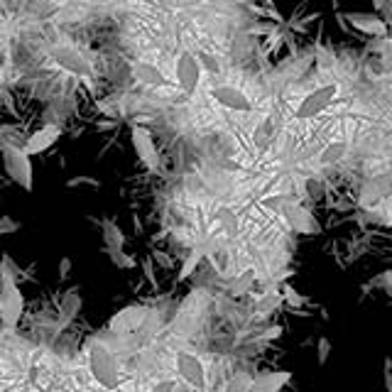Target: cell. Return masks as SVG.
I'll list each match as a JSON object with an SVG mask.
<instances>
[{"label": "cell", "mask_w": 392, "mask_h": 392, "mask_svg": "<svg viewBox=\"0 0 392 392\" xmlns=\"http://www.w3.org/2000/svg\"><path fill=\"white\" fill-rule=\"evenodd\" d=\"M86 368L91 373V378L96 380L101 388L113 390L125 380L123 368L118 363L115 349L106 344L103 339H91L86 346Z\"/></svg>", "instance_id": "cell-1"}, {"label": "cell", "mask_w": 392, "mask_h": 392, "mask_svg": "<svg viewBox=\"0 0 392 392\" xmlns=\"http://www.w3.org/2000/svg\"><path fill=\"white\" fill-rule=\"evenodd\" d=\"M3 167L10 179L25 191H32L35 184V169H32V157L18 145L3 147Z\"/></svg>", "instance_id": "cell-2"}, {"label": "cell", "mask_w": 392, "mask_h": 392, "mask_svg": "<svg viewBox=\"0 0 392 392\" xmlns=\"http://www.w3.org/2000/svg\"><path fill=\"white\" fill-rule=\"evenodd\" d=\"M25 312V295L13 280H0V324L5 329H15Z\"/></svg>", "instance_id": "cell-3"}, {"label": "cell", "mask_w": 392, "mask_h": 392, "mask_svg": "<svg viewBox=\"0 0 392 392\" xmlns=\"http://www.w3.org/2000/svg\"><path fill=\"white\" fill-rule=\"evenodd\" d=\"M339 91H341L339 84H324V86H319L317 91L307 93L295 110V118L297 120H312V118H317V115H322L324 110L336 101Z\"/></svg>", "instance_id": "cell-4"}, {"label": "cell", "mask_w": 392, "mask_h": 392, "mask_svg": "<svg viewBox=\"0 0 392 392\" xmlns=\"http://www.w3.org/2000/svg\"><path fill=\"white\" fill-rule=\"evenodd\" d=\"M130 145H132V150H135L137 159L145 164V169L159 172V167H162V157H159V150L152 140V132L147 130L145 125H137V123L132 125L130 128Z\"/></svg>", "instance_id": "cell-5"}, {"label": "cell", "mask_w": 392, "mask_h": 392, "mask_svg": "<svg viewBox=\"0 0 392 392\" xmlns=\"http://www.w3.org/2000/svg\"><path fill=\"white\" fill-rule=\"evenodd\" d=\"M174 371L184 380L186 385L196 390H203L208 383V375H206V366L201 363V358L194 356L189 351H176L174 353Z\"/></svg>", "instance_id": "cell-6"}, {"label": "cell", "mask_w": 392, "mask_h": 392, "mask_svg": "<svg viewBox=\"0 0 392 392\" xmlns=\"http://www.w3.org/2000/svg\"><path fill=\"white\" fill-rule=\"evenodd\" d=\"M150 317V309L145 304H130L120 312H115L108 322V331L110 334H118V336H125V334H132V331L142 329Z\"/></svg>", "instance_id": "cell-7"}, {"label": "cell", "mask_w": 392, "mask_h": 392, "mask_svg": "<svg viewBox=\"0 0 392 392\" xmlns=\"http://www.w3.org/2000/svg\"><path fill=\"white\" fill-rule=\"evenodd\" d=\"M176 86L181 93H194L198 81H201V66H198L194 52H181L176 59V71H174Z\"/></svg>", "instance_id": "cell-8"}, {"label": "cell", "mask_w": 392, "mask_h": 392, "mask_svg": "<svg viewBox=\"0 0 392 392\" xmlns=\"http://www.w3.org/2000/svg\"><path fill=\"white\" fill-rule=\"evenodd\" d=\"M282 213L287 218V223L297 231V233H304V235H319L322 233V226L319 221L314 218V213L304 208L302 203H295V201H287L282 206Z\"/></svg>", "instance_id": "cell-9"}, {"label": "cell", "mask_w": 392, "mask_h": 392, "mask_svg": "<svg viewBox=\"0 0 392 392\" xmlns=\"http://www.w3.org/2000/svg\"><path fill=\"white\" fill-rule=\"evenodd\" d=\"M211 98L218 106L235 110V113H248V110L253 108V101L245 96V91L233 84H216L211 88Z\"/></svg>", "instance_id": "cell-10"}, {"label": "cell", "mask_w": 392, "mask_h": 392, "mask_svg": "<svg viewBox=\"0 0 392 392\" xmlns=\"http://www.w3.org/2000/svg\"><path fill=\"white\" fill-rule=\"evenodd\" d=\"M341 18H344L346 25H351L353 30H358L361 35H371V37L388 35V22L380 18L378 13H344Z\"/></svg>", "instance_id": "cell-11"}, {"label": "cell", "mask_w": 392, "mask_h": 392, "mask_svg": "<svg viewBox=\"0 0 392 392\" xmlns=\"http://www.w3.org/2000/svg\"><path fill=\"white\" fill-rule=\"evenodd\" d=\"M59 137H62V128H59V125H52V123L42 125V128H37L30 137H27L22 150L30 154V157L32 154H42L47 150H52V147L59 142Z\"/></svg>", "instance_id": "cell-12"}, {"label": "cell", "mask_w": 392, "mask_h": 392, "mask_svg": "<svg viewBox=\"0 0 392 392\" xmlns=\"http://www.w3.org/2000/svg\"><path fill=\"white\" fill-rule=\"evenodd\" d=\"M54 62L59 66H64L66 71H74V74H88L91 71V64L88 59L84 57V52L76 47H57L52 52Z\"/></svg>", "instance_id": "cell-13"}, {"label": "cell", "mask_w": 392, "mask_h": 392, "mask_svg": "<svg viewBox=\"0 0 392 392\" xmlns=\"http://www.w3.org/2000/svg\"><path fill=\"white\" fill-rule=\"evenodd\" d=\"M292 380L290 371H270V373H260L255 378H250L248 383V392H280L287 383Z\"/></svg>", "instance_id": "cell-14"}, {"label": "cell", "mask_w": 392, "mask_h": 392, "mask_svg": "<svg viewBox=\"0 0 392 392\" xmlns=\"http://www.w3.org/2000/svg\"><path fill=\"white\" fill-rule=\"evenodd\" d=\"M132 79L142 86H164L167 84V76L162 74V69L150 64V62H145V59L132 62Z\"/></svg>", "instance_id": "cell-15"}, {"label": "cell", "mask_w": 392, "mask_h": 392, "mask_svg": "<svg viewBox=\"0 0 392 392\" xmlns=\"http://www.w3.org/2000/svg\"><path fill=\"white\" fill-rule=\"evenodd\" d=\"M101 235H103V245L106 250H118V248H125V233L115 221H103L101 223Z\"/></svg>", "instance_id": "cell-16"}, {"label": "cell", "mask_w": 392, "mask_h": 392, "mask_svg": "<svg viewBox=\"0 0 392 392\" xmlns=\"http://www.w3.org/2000/svg\"><path fill=\"white\" fill-rule=\"evenodd\" d=\"M81 304H84V300H81L79 287H71L69 292H64L62 304H59V312H62L64 324H69L71 319H76V314L81 312Z\"/></svg>", "instance_id": "cell-17"}, {"label": "cell", "mask_w": 392, "mask_h": 392, "mask_svg": "<svg viewBox=\"0 0 392 392\" xmlns=\"http://www.w3.org/2000/svg\"><path fill=\"white\" fill-rule=\"evenodd\" d=\"M277 120L275 118H263L260 125L255 128V132H253V142H255V147H260V150H265V147L272 145L275 135H277Z\"/></svg>", "instance_id": "cell-18"}, {"label": "cell", "mask_w": 392, "mask_h": 392, "mask_svg": "<svg viewBox=\"0 0 392 392\" xmlns=\"http://www.w3.org/2000/svg\"><path fill=\"white\" fill-rule=\"evenodd\" d=\"M206 258V245H198L194 248V250L186 255V260L181 263V267H179V272H176V282H184V280H189L191 275L196 272V267L201 265V260Z\"/></svg>", "instance_id": "cell-19"}, {"label": "cell", "mask_w": 392, "mask_h": 392, "mask_svg": "<svg viewBox=\"0 0 392 392\" xmlns=\"http://www.w3.org/2000/svg\"><path fill=\"white\" fill-rule=\"evenodd\" d=\"M282 300H285L287 304H290L292 309H295L297 314H304V312H302V309H304V307L309 304L307 297L302 295V292H297L292 285H282Z\"/></svg>", "instance_id": "cell-20"}, {"label": "cell", "mask_w": 392, "mask_h": 392, "mask_svg": "<svg viewBox=\"0 0 392 392\" xmlns=\"http://www.w3.org/2000/svg\"><path fill=\"white\" fill-rule=\"evenodd\" d=\"M0 280H13V282H18V285L22 280V270L15 265V260L8 255V253L0 258Z\"/></svg>", "instance_id": "cell-21"}, {"label": "cell", "mask_w": 392, "mask_h": 392, "mask_svg": "<svg viewBox=\"0 0 392 392\" xmlns=\"http://www.w3.org/2000/svg\"><path fill=\"white\" fill-rule=\"evenodd\" d=\"M106 255L118 270H135L137 267V260L125 253V248H118V250H106Z\"/></svg>", "instance_id": "cell-22"}, {"label": "cell", "mask_w": 392, "mask_h": 392, "mask_svg": "<svg viewBox=\"0 0 392 392\" xmlns=\"http://www.w3.org/2000/svg\"><path fill=\"white\" fill-rule=\"evenodd\" d=\"M344 154H346V142H331L319 159H322V164H334V162H339Z\"/></svg>", "instance_id": "cell-23"}, {"label": "cell", "mask_w": 392, "mask_h": 392, "mask_svg": "<svg viewBox=\"0 0 392 392\" xmlns=\"http://www.w3.org/2000/svg\"><path fill=\"white\" fill-rule=\"evenodd\" d=\"M194 57H196L198 66H201V71H208V74H218L221 64H218V59L213 57V54H208V52H196Z\"/></svg>", "instance_id": "cell-24"}, {"label": "cell", "mask_w": 392, "mask_h": 392, "mask_svg": "<svg viewBox=\"0 0 392 392\" xmlns=\"http://www.w3.org/2000/svg\"><path fill=\"white\" fill-rule=\"evenodd\" d=\"M218 223H221V228H223L226 233H235V228H238V218H235V213L231 211L228 206L218 211Z\"/></svg>", "instance_id": "cell-25"}, {"label": "cell", "mask_w": 392, "mask_h": 392, "mask_svg": "<svg viewBox=\"0 0 392 392\" xmlns=\"http://www.w3.org/2000/svg\"><path fill=\"white\" fill-rule=\"evenodd\" d=\"M248 30L253 32V35H275V32H280V25L277 22H272V20H267V22H253Z\"/></svg>", "instance_id": "cell-26"}, {"label": "cell", "mask_w": 392, "mask_h": 392, "mask_svg": "<svg viewBox=\"0 0 392 392\" xmlns=\"http://www.w3.org/2000/svg\"><path fill=\"white\" fill-rule=\"evenodd\" d=\"M331 353H334V346H331V341L327 339V336H322V339L317 341V361H319V366H324V363L329 361Z\"/></svg>", "instance_id": "cell-27"}, {"label": "cell", "mask_w": 392, "mask_h": 392, "mask_svg": "<svg viewBox=\"0 0 392 392\" xmlns=\"http://www.w3.org/2000/svg\"><path fill=\"white\" fill-rule=\"evenodd\" d=\"M20 231V221H15L13 216H0V235H13Z\"/></svg>", "instance_id": "cell-28"}, {"label": "cell", "mask_w": 392, "mask_h": 392, "mask_svg": "<svg viewBox=\"0 0 392 392\" xmlns=\"http://www.w3.org/2000/svg\"><path fill=\"white\" fill-rule=\"evenodd\" d=\"M74 186H91V189H98L101 181L93 179V176H74V179L66 181V189H74Z\"/></svg>", "instance_id": "cell-29"}, {"label": "cell", "mask_w": 392, "mask_h": 392, "mask_svg": "<svg viewBox=\"0 0 392 392\" xmlns=\"http://www.w3.org/2000/svg\"><path fill=\"white\" fill-rule=\"evenodd\" d=\"M371 285L373 287H383L385 295H392V272H390V270H385V272H380Z\"/></svg>", "instance_id": "cell-30"}, {"label": "cell", "mask_w": 392, "mask_h": 392, "mask_svg": "<svg viewBox=\"0 0 392 392\" xmlns=\"http://www.w3.org/2000/svg\"><path fill=\"white\" fill-rule=\"evenodd\" d=\"M152 260L157 263V265H162L164 270H172V267H174V260L167 255V253H162V250H154V253H152Z\"/></svg>", "instance_id": "cell-31"}, {"label": "cell", "mask_w": 392, "mask_h": 392, "mask_svg": "<svg viewBox=\"0 0 392 392\" xmlns=\"http://www.w3.org/2000/svg\"><path fill=\"white\" fill-rule=\"evenodd\" d=\"M248 383H250V378L231 380V385H228V390H226V392H248Z\"/></svg>", "instance_id": "cell-32"}, {"label": "cell", "mask_w": 392, "mask_h": 392, "mask_svg": "<svg viewBox=\"0 0 392 392\" xmlns=\"http://www.w3.org/2000/svg\"><path fill=\"white\" fill-rule=\"evenodd\" d=\"M71 275V258H62L59 260V280H69Z\"/></svg>", "instance_id": "cell-33"}, {"label": "cell", "mask_w": 392, "mask_h": 392, "mask_svg": "<svg viewBox=\"0 0 392 392\" xmlns=\"http://www.w3.org/2000/svg\"><path fill=\"white\" fill-rule=\"evenodd\" d=\"M142 267H145V277H147V282H150L154 290H157V280H154V272H152V260H145V265H142Z\"/></svg>", "instance_id": "cell-34"}, {"label": "cell", "mask_w": 392, "mask_h": 392, "mask_svg": "<svg viewBox=\"0 0 392 392\" xmlns=\"http://www.w3.org/2000/svg\"><path fill=\"white\" fill-rule=\"evenodd\" d=\"M385 390L392 392V373H390V358L385 361Z\"/></svg>", "instance_id": "cell-35"}, {"label": "cell", "mask_w": 392, "mask_h": 392, "mask_svg": "<svg viewBox=\"0 0 392 392\" xmlns=\"http://www.w3.org/2000/svg\"><path fill=\"white\" fill-rule=\"evenodd\" d=\"M280 336H282V327H272V329H267V334H265V339L272 341V339H280Z\"/></svg>", "instance_id": "cell-36"}, {"label": "cell", "mask_w": 392, "mask_h": 392, "mask_svg": "<svg viewBox=\"0 0 392 392\" xmlns=\"http://www.w3.org/2000/svg\"><path fill=\"white\" fill-rule=\"evenodd\" d=\"M375 10H390V0H373Z\"/></svg>", "instance_id": "cell-37"}, {"label": "cell", "mask_w": 392, "mask_h": 392, "mask_svg": "<svg viewBox=\"0 0 392 392\" xmlns=\"http://www.w3.org/2000/svg\"><path fill=\"white\" fill-rule=\"evenodd\" d=\"M5 40H8V32H5V30H0V49L5 47Z\"/></svg>", "instance_id": "cell-38"}, {"label": "cell", "mask_w": 392, "mask_h": 392, "mask_svg": "<svg viewBox=\"0 0 392 392\" xmlns=\"http://www.w3.org/2000/svg\"><path fill=\"white\" fill-rule=\"evenodd\" d=\"M88 3H101V5H108V3H113V0H88Z\"/></svg>", "instance_id": "cell-39"}]
</instances>
